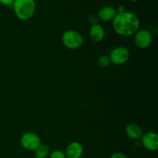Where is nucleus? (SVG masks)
Returning a JSON list of instances; mask_svg holds the SVG:
<instances>
[{"mask_svg": "<svg viewBox=\"0 0 158 158\" xmlns=\"http://www.w3.org/2000/svg\"><path fill=\"white\" fill-rule=\"evenodd\" d=\"M113 29L120 36H131L140 29V21L135 13L126 11L117 13L112 21Z\"/></svg>", "mask_w": 158, "mask_h": 158, "instance_id": "obj_1", "label": "nucleus"}, {"mask_svg": "<svg viewBox=\"0 0 158 158\" xmlns=\"http://www.w3.org/2000/svg\"><path fill=\"white\" fill-rule=\"evenodd\" d=\"M15 16L22 21H27L34 15L36 9L35 0H15L12 4Z\"/></svg>", "mask_w": 158, "mask_h": 158, "instance_id": "obj_2", "label": "nucleus"}, {"mask_svg": "<svg viewBox=\"0 0 158 158\" xmlns=\"http://www.w3.org/2000/svg\"><path fill=\"white\" fill-rule=\"evenodd\" d=\"M62 43L66 49L76 50L83 46V38L78 31L68 29L63 32L62 35Z\"/></svg>", "mask_w": 158, "mask_h": 158, "instance_id": "obj_3", "label": "nucleus"}, {"mask_svg": "<svg viewBox=\"0 0 158 158\" xmlns=\"http://www.w3.org/2000/svg\"><path fill=\"white\" fill-rule=\"evenodd\" d=\"M130 56L131 52L129 49L124 46H117L114 48L109 55L110 63L116 66H121L127 63Z\"/></svg>", "mask_w": 158, "mask_h": 158, "instance_id": "obj_4", "label": "nucleus"}, {"mask_svg": "<svg viewBox=\"0 0 158 158\" xmlns=\"http://www.w3.org/2000/svg\"><path fill=\"white\" fill-rule=\"evenodd\" d=\"M20 144L23 149L34 152L42 144V141L36 134L33 132H26L21 136Z\"/></svg>", "mask_w": 158, "mask_h": 158, "instance_id": "obj_5", "label": "nucleus"}, {"mask_svg": "<svg viewBox=\"0 0 158 158\" xmlns=\"http://www.w3.org/2000/svg\"><path fill=\"white\" fill-rule=\"evenodd\" d=\"M134 35V44L138 49H148L153 42L152 33L148 29H139Z\"/></svg>", "mask_w": 158, "mask_h": 158, "instance_id": "obj_6", "label": "nucleus"}, {"mask_svg": "<svg viewBox=\"0 0 158 158\" xmlns=\"http://www.w3.org/2000/svg\"><path fill=\"white\" fill-rule=\"evenodd\" d=\"M141 143L143 148L149 151H156L158 149V135L157 133L148 131L142 135Z\"/></svg>", "mask_w": 158, "mask_h": 158, "instance_id": "obj_7", "label": "nucleus"}, {"mask_svg": "<svg viewBox=\"0 0 158 158\" xmlns=\"http://www.w3.org/2000/svg\"><path fill=\"white\" fill-rule=\"evenodd\" d=\"M64 153L66 158H81L84 153V148L80 142L72 141L67 145Z\"/></svg>", "mask_w": 158, "mask_h": 158, "instance_id": "obj_8", "label": "nucleus"}, {"mask_svg": "<svg viewBox=\"0 0 158 158\" xmlns=\"http://www.w3.org/2000/svg\"><path fill=\"white\" fill-rule=\"evenodd\" d=\"M116 15H117V11H116L115 8L113 6H106L100 8L97 15L100 21L109 22L113 21Z\"/></svg>", "mask_w": 158, "mask_h": 158, "instance_id": "obj_9", "label": "nucleus"}, {"mask_svg": "<svg viewBox=\"0 0 158 158\" xmlns=\"http://www.w3.org/2000/svg\"><path fill=\"white\" fill-rule=\"evenodd\" d=\"M89 35V38L91 39L92 41L95 42V43H100L105 38L106 32H105V29L103 26L97 23V24H94L91 26Z\"/></svg>", "mask_w": 158, "mask_h": 158, "instance_id": "obj_10", "label": "nucleus"}, {"mask_svg": "<svg viewBox=\"0 0 158 158\" xmlns=\"http://www.w3.org/2000/svg\"><path fill=\"white\" fill-rule=\"evenodd\" d=\"M125 134L129 139L132 140H138L143 135L141 127L136 123H131L127 125L125 127Z\"/></svg>", "mask_w": 158, "mask_h": 158, "instance_id": "obj_11", "label": "nucleus"}, {"mask_svg": "<svg viewBox=\"0 0 158 158\" xmlns=\"http://www.w3.org/2000/svg\"><path fill=\"white\" fill-rule=\"evenodd\" d=\"M49 149L47 145L42 143L35 151H34V157L35 158H47L49 155Z\"/></svg>", "mask_w": 158, "mask_h": 158, "instance_id": "obj_12", "label": "nucleus"}, {"mask_svg": "<svg viewBox=\"0 0 158 158\" xmlns=\"http://www.w3.org/2000/svg\"><path fill=\"white\" fill-rule=\"evenodd\" d=\"M97 65L101 68L108 67L111 64L109 56L107 55H101L97 59Z\"/></svg>", "mask_w": 158, "mask_h": 158, "instance_id": "obj_13", "label": "nucleus"}, {"mask_svg": "<svg viewBox=\"0 0 158 158\" xmlns=\"http://www.w3.org/2000/svg\"><path fill=\"white\" fill-rule=\"evenodd\" d=\"M49 158H66L64 151L56 150L49 153Z\"/></svg>", "mask_w": 158, "mask_h": 158, "instance_id": "obj_14", "label": "nucleus"}, {"mask_svg": "<svg viewBox=\"0 0 158 158\" xmlns=\"http://www.w3.org/2000/svg\"><path fill=\"white\" fill-rule=\"evenodd\" d=\"M110 158H129L125 154L121 152H115L110 155Z\"/></svg>", "mask_w": 158, "mask_h": 158, "instance_id": "obj_15", "label": "nucleus"}, {"mask_svg": "<svg viewBox=\"0 0 158 158\" xmlns=\"http://www.w3.org/2000/svg\"><path fill=\"white\" fill-rule=\"evenodd\" d=\"M98 20H99L98 17H97V15H95V14H92V15H90L89 16V21L92 25L97 24Z\"/></svg>", "mask_w": 158, "mask_h": 158, "instance_id": "obj_16", "label": "nucleus"}, {"mask_svg": "<svg viewBox=\"0 0 158 158\" xmlns=\"http://www.w3.org/2000/svg\"><path fill=\"white\" fill-rule=\"evenodd\" d=\"M14 1L15 0H0V4H2V6H7V7H9V6H12Z\"/></svg>", "mask_w": 158, "mask_h": 158, "instance_id": "obj_17", "label": "nucleus"}, {"mask_svg": "<svg viewBox=\"0 0 158 158\" xmlns=\"http://www.w3.org/2000/svg\"><path fill=\"white\" fill-rule=\"evenodd\" d=\"M116 11H117V13H122V12H126V8L123 5H120L116 9Z\"/></svg>", "mask_w": 158, "mask_h": 158, "instance_id": "obj_18", "label": "nucleus"}, {"mask_svg": "<svg viewBox=\"0 0 158 158\" xmlns=\"http://www.w3.org/2000/svg\"><path fill=\"white\" fill-rule=\"evenodd\" d=\"M130 1H131V2H139L140 0H130Z\"/></svg>", "mask_w": 158, "mask_h": 158, "instance_id": "obj_19", "label": "nucleus"}]
</instances>
